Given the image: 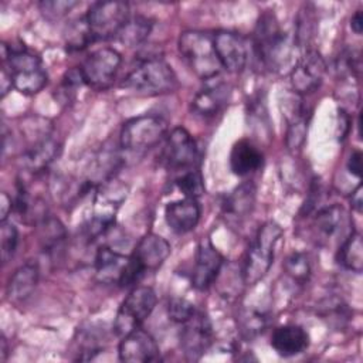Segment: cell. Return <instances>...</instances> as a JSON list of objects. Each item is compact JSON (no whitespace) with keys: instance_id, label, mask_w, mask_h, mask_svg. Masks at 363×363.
<instances>
[{"instance_id":"obj_1","label":"cell","mask_w":363,"mask_h":363,"mask_svg":"<svg viewBox=\"0 0 363 363\" xmlns=\"http://www.w3.org/2000/svg\"><path fill=\"white\" fill-rule=\"evenodd\" d=\"M177 77L172 67L160 57H150L133 68L121 82V86L143 96L173 92L177 88Z\"/></svg>"},{"instance_id":"obj_2","label":"cell","mask_w":363,"mask_h":363,"mask_svg":"<svg viewBox=\"0 0 363 363\" xmlns=\"http://www.w3.org/2000/svg\"><path fill=\"white\" fill-rule=\"evenodd\" d=\"M3 62H7L13 86L24 94L34 95L40 92L48 81V75L43 68L41 60L30 52L24 45H1Z\"/></svg>"},{"instance_id":"obj_3","label":"cell","mask_w":363,"mask_h":363,"mask_svg":"<svg viewBox=\"0 0 363 363\" xmlns=\"http://www.w3.org/2000/svg\"><path fill=\"white\" fill-rule=\"evenodd\" d=\"M281 237L282 228L277 223L267 221L259 227L245 255L242 267L244 284L255 285L267 275L272 265L275 248Z\"/></svg>"},{"instance_id":"obj_4","label":"cell","mask_w":363,"mask_h":363,"mask_svg":"<svg viewBox=\"0 0 363 363\" xmlns=\"http://www.w3.org/2000/svg\"><path fill=\"white\" fill-rule=\"evenodd\" d=\"M179 51L190 69L201 79L207 81L218 75L221 68L214 45L213 37L203 31H183L179 37Z\"/></svg>"},{"instance_id":"obj_5","label":"cell","mask_w":363,"mask_h":363,"mask_svg":"<svg viewBox=\"0 0 363 363\" xmlns=\"http://www.w3.org/2000/svg\"><path fill=\"white\" fill-rule=\"evenodd\" d=\"M254 50L258 60L268 68L277 69L289 54L288 37L281 30L274 13H264L254 31Z\"/></svg>"},{"instance_id":"obj_6","label":"cell","mask_w":363,"mask_h":363,"mask_svg":"<svg viewBox=\"0 0 363 363\" xmlns=\"http://www.w3.org/2000/svg\"><path fill=\"white\" fill-rule=\"evenodd\" d=\"M167 135V122L159 115H140L126 121L121 129V146L142 153L159 145Z\"/></svg>"},{"instance_id":"obj_7","label":"cell","mask_w":363,"mask_h":363,"mask_svg":"<svg viewBox=\"0 0 363 363\" xmlns=\"http://www.w3.org/2000/svg\"><path fill=\"white\" fill-rule=\"evenodd\" d=\"M156 306V294L150 286H136L121 303L115 322L113 330L118 336L123 337L146 320Z\"/></svg>"},{"instance_id":"obj_8","label":"cell","mask_w":363,"mask_h":363,"mask_svg":"<svg viewBox=\"0 0 363 363\" xmlns=\"http://www.w3.org/2000/svg\"><path fill=\"white\" fill-rule=\"evenodd\" d=\"M128 20L129 6L125 1H96L85 16L94 41L118 35Z\"/></svg>"},{"instance_id":"obj_9","label":"cell","mask_w":363,"mask_h":363,"mask_svg":"<svg viewBox=\"0 0 363 363\" xmlns=\"http://www.w3.org/2000/svg\"><path fill=\"white\" fill-rule=\"evenodd\" d=\"M121 54L109 47L91 52L79 65V74L88 86L94 89H106L115 79L121 67Z\"/></svg>"},{"instance_id":"obj_10","label":"cell","mask_w":363,"mask_h":363,"mask_svg":"<svg viewBox=\"0 0 363 363\" xmlns=\"http://www.w3.org/2000/svg\"><path fill=\"white\" fill-rule=\"evenodd\" d=\"M213 342L210 319L197 312L183 323L180 332V347L187 360H199Z\"/></svg>"},{"instance_id":"obj_11","label":"cell","mask_w":363,"mask_h":363,"mask_svg":"<svg viewBox=\"0 0 363 363\" xmlns=\"http://www.w3.org/2000/svg\"><path fill=\"white\" fill-rule=\"evenodd\" d=\"M213 45L223 68L230 72H240L244 69L248 60V48L245 40L240 34L227 30L217 31L213 35Z\"/></svg>"},{"instance_id":"obj_12","label":"cell","mask_w":363,"mask_h":363,"mask_svg":"<svg viewBox=\"0 0 363 363\" xmlns=\"http://www.w3.org/2000/svg\"><path fill=\"white\" fill-rule=\"evenodd\" d=\"M326 71V64L316 50L306 51L291 71V84L295 92L309 94L319 88Z\"/></svg>"},{"instance_id":"obj_13","label":"cell","mask_w":363,"mask_h":363,"mask_svg":"<svg viewBox=\"0 0 363 363\" xmlns=\"http://www.w3.org/2000/svg\"><path fill=\"white\" fill-rule=\"evenodd\" d=\"M118 354L119 359L126 363L155 362L159 359V346L150 333L136 328L122 337Z\"/></svg>"},{"instance_id":"obj_14","label":"cell","mask_w":363,"mask_h":363,"mask_svg":"<svg viewBox=\"0 0 363 363\" xmlns=\"http://www.w3.org/2000/svg\"><path fill=\"white\" fill-rule=\"evenodd\" d=\"M197 146L184 128H174L166 139L163 160L172 169H186L196 162Z\"/></svg>"},{"instance_id":"obj_15","label":"cell","mask_w":363,"mask_h":363,"mask_svg":"<svg viewBox=\"0 0 363 363\" xmlns=\"http://www.w3.org/2000/svg\"><path fill=\"white\" fill-rule=\"evenodd\" d=\"M223 262L224 258L218 250H216L208 240H203L199 244L196 254V264L191 275L193 286L200 291L207 289L216 281Z\"/></svg>"},{"instance_id":"obj_16","label":"cell","mask_w":363,"mask_h":363,"mask_svg":"<svg viewBox=\"0 0 363 363\" xmlns=\"http://www.w3.org/2000/svg\"><path fill=\"white\" fill-rule=\"evenodd\" d=\"M170 255V244L160 235L149 233L138 242L130 255L139 268L146 274L156 271Z\"/></svg>"},{"instance_id":"obj_17","label":"cell","mask_w":363,"mask_h":363,"mask_svg":"<svg viewBox=\"0 0 363 363\" xmlns=\"http://www.w3.org/2000/svg\"><path fill=\"white\" fill-rule=\"evenodd\" d=\"M164 220L176 234L189 233L200 220V206L196 199L190 197L169 203L164 208Z\"/></svg>"},{"instance_id":"obj_18","label":"cell","mask_w":363,"mask_h":363,"mask_svg":"<svg viewBox=\"0 0 363 363\" xmlns=\"http://www.w3.org/2000/svg\"><path fill=\"white\" fill-rule=\"evenodd\" d=\"M309 345V336L299 325H284L274 330L271 336V346L284 357L302 353Z\"/></svg>"},{"instance_id":"obj_19","label":"cell","mask_w":363,"mask_h":363,"mask_svg":"<svg viewBox=\"0 0 363 363\" xmlns=\"http://www.w3.org/2000/svg\"><path fill=\"white\" fill-rule=\"evenodd\" d=\"M128 262L129 257L109 247H101L95 257L96 278L104 284H119Z\"/></svg>"},{"instance_id":"obj_20","label":"cell","mask_w":363,"mask_h":363,"mask_svg":"<svg viewBox=\"0 0 363 363\" xmlns=\"http://www.w3.org/2000/svg\"><path fill=\"white\" fill-rule=\"evenodd\" d=\"M262 164L261 150L248 139H240L230 152V169L237 176H247Z\"/></svg>"},{"instance_id":"obj_21","label":"cell","mask_w":363,"mask_h":363,"mask_svg":"<svg viewBox=\"0 0 363 363\" xmlns=\"http://www.w3.org/2000/svg\"><path fill=\"white\" fill-rule=\"evenodd\" d=\"M60 145L48 135L34 140L21 155L23 166L31 172H41L58 156Z\"/></svg>"},{"instance_id":"obj_22","label":"cell","mask_w":363,"mask_h":363,"mask_svg":"<svg viewBox=\"0 0 363 363\" xmlns=\"http://www.w3.org/2000/svg\"><path fill=\"white\" fill-rule=\"evenodd\" d=\"M38 282V267L35 264H24L14 271L7 284V299L13 303H21L35 289Z\"/></svg>"},{"instance_id":"obj_23","label":"cell","mask_w":363,"mask_h":363,"mask_svg":"<svg viewBox=\"0 0 363 363\" xmlns=\"http://www.w3.org/2000/svg\"><path fill=\"white\" fill-rule=\"evenodd\" d=\"M214 78L207 79V86L199 91L191 101V109L197 115L213 116L227 102L225 86L221 82H216Z\"/></svg>"},{"instance_id":"obj_24","label":"cell","mask_w":363,"mask_h":363,"mask_svg":"<svg viewBox=\"0 0 363 363\" xmlns=\"http://www.w3.org/2000/svg\"><path fill=\"white\" fill-rule=\"evenodd\" d=\"M255 203V187L252 183L238 186L224 201V213L234 218H244L248 216Z\"/></svg>"},{"instance_id":"obj_25","label":"cell","mask_w":363,"mask_h":363,"mask_svg":"<svg viewBox=\"0 0 363 363\" xmlns=\"http://www.w3.org/2000/svg\"><path fill=\"white\" fill-rule=\"evenodd\" d=\"M339 262L349 271L360 274L363 269V242L359 233H350L339 250Z\"/></svg>"},{"instance_id":"obj_26","label":"cell","mask_w":363,"mask_h":363,"mask_svg":"<svg viewBox=\"0 0 363 363\" xmlns=\"http://www.w3.org/2000/svg\"><path fill=\"white\" fill-rule=\"evenodd\" d=\"M152 26L153 23L149 18L143 16H136L126 21V24L119 31L118 38L121 43H123L128 47L139 45L149 37L152 31Z\"/></svg>"},{"instance_id":"obj_27","label":"cell","mask_w":363,"mask_h":363,"mask_svg":"<svg viewBox=\"0 0 363 363\" xmlns=\"http://www.w3.org/2000/svg\"><path fill=\"white\" fill-rule=\"evenodd\" d=\"M342 216H343V210L336 204L323 207L315 216L313 227L319 235L329 238L339 230L342 224Z\"/></svg>"},{"instance_id":"obj_28","label":"cell","mask_w":363,"mask_h":363,"mask_svg":"<svg viewBox=\"0 0 363 363\" xmlns=\"http://www.w3.org/2000/svg\"><path fill=\"white\" fill-rule=\"evenodd\" d=\"M303 106H298L292 113L286 132V146L291 150H298L305 142L308 133V115Z\"/></svg>"},{"instance_id":"obj_29","label":"cell","mask_w":363,"mask_h":363,"mask_svg":"<svg viewBox=\"0 0 363 363\" xmlns=\"http://www.w3.org/2000/svg\"><path fill=\"white\" fill-rule=\"evenodd\" d=\"M40 238H41L44 251L54 252L62 244V241L65 238V230H64L62 224L55 218L43 220Z\"/></svg>"},{"instance_id":"obj_30","label":"cell","mask_w":363,"mask_h":363,"mask_svg":"<svg viewBox=\"0 0 363 363\" xmlns=\"http://www.w3.org/2000/svg\"><path fill=\"white\" fill-rule=\"evenodd\" d=\"M177 189L184 194V197L197 199L204 194V182L199 170H189L179 176L174 182Z\"/></svg>"},{"instance_id":"obj_31","label":"cell","mask_w":363,"mask_h":363,"mask_svg":"<svg viewBox=\"0 0 363 363\" xmlns=\"http://www.w3.org/2000/svg\"><path fill=\"white\" fill-rule=\"evenodd\" d=\"M284 268L286 275L299 285L308 281L311 274V265H309L308 257L301 252H295L291 257H288Z\"/></svg>"},{"instance_id":"obj_32","label":"cell","mask_w":363,"mask_h":363,"mask_svg":"<svg viewBox=\"0 0 363 363\" xmlns=\"http://www.w3.org/2000/svg\"><path fill=\"white\" fill-rule=\"evenodd\" d=\"M18 244V231L16 225L7 220L1 221L0 225V245H1V259L6 264L11 259Z\"/></svg>"},{"instance_id":"obj_33","label":"cell","mask_w":363,"mask_h":363,"mask_svg":"<svg viewBox=\"0 0 363 363\" xmlns=\"http://www.w3.org/2000/svg\"><path fill=\"white\" fill-rule=\"evenodd\" d=\"M167 313L172 320L184 323L196 313V308L190 301L184 298H172L167 303Z\"/></svg>"},{"instance_id":"obj_34","label":"cell","mask_w":363,"mask_h":363,"mask_svg":"<svg viewBox=\"0 0 363 363\" xmlns=\"http://www.w3.org/2000/svg\"><path fill=\"white\" fill-rule=\"evenodd\" d=\"M40 10L43 16L48 20H57L65 16L74 6H77V1H64V0H45L41 1Z\"/></svg>"},{"instance_id":"obj_35","label":"cell","mask_w":363,"mask_h":363,"mask_svg":"<svg viewBox=\"0 0 363 363\" xmlns=\"http://www.w3.org/2000/svg\"><path fill=\"white\" fill-rule=\"evenodd\" d=\"M242 322H241V330L242 335L247 337H252L257 336L259 332H262L264 326H265V318L262 313L258 312H252V311H247L242 313Z\"/></svg>"},{"instance_id":"obj_36","label":"cell","mask_w":363,"mask_h":363,"mask_svg":"<svg viewBox=\"0 0 363 363\" xmlns=\"http://www.w3.org/2000/svg\"><path fill=\"white\" fill-rule=\"evenodd\" d=\"M347 170L356 176V177H360V173H362V153L359 150H354L349 160H347Z\"/></svg>"},{"instance_id":"obj_37","label":"cell","mask_w":363,"mask_h":363,"mask_svg":"<svg viewBox=\"0 0 363 363\" xmlns=\"http://www.w3.org/2000/svg\"><path fill=\"white\" fill-rule=\"evenodd\" d=\"M11 208H13V201H11V199L7 196V193H1V196H0V220L1 221H4V220H7V216H9V213L11 211Z\"/></svg>"},{"instance_id":"obj_38","label":"cell","mask_w":363,"mask_h":363,"mask_svg":"<svg viewBox=\"0 0 363 363\" xmlns=\"http://www.w3.org/2000/svg\"><path fill=\"white\" fill-rule=\"evenodd\" d=\"M350 27L352 30L356 33V34H360L362 30H363V16H362V11L357 10L353 17H352V21H350Z\"/></svg>"},{"instance_id":"obj_39","label":"cell","mask_w":363,"mask_h":363,"mask_svg":"<svg viewBox=\"0 0 363 363\" xmlns=\"http://www.w3.org/2000/svg\"><path fill=\"white\" fill-rule=\"evenodd\" d=\"M352 207L357 211L362 210V184H359L352 193Z\"/></svg>"},{"instance_id":"obj_40","label":"cell","mask_w":363,"mask_h":363,"mask_svg":"<svg viewBox=\"0 0 363 363\" xmlns=\"http://www.w3.org/2000/svg\"><path fill=\"white\" fill-rule=\"evenodd\" d=\"M6 350H7V347H6V339L3 337V339H1V354H3V356H1V359H3V360L6 359V354H7V352H6Z\"/></svg>"}]
</instances>
